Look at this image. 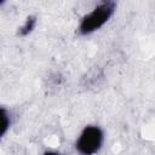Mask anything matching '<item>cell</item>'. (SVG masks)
Wrapping results in <instances>:
<instances>
[{
	"label": "cell",
	"instance_id": "obj_5",
	"mask_svg": "<svg viewBox=\"0 0 155 155\" xmlns=\"http://www.w3.org/2000/svg\"><path fill=\"white\" fill-rule=\"evenodd\" d=\"M44 155H61V154H58V153H56V151H46Z\"/></svg>",
	"mask_w": 155,
	"mask_h": 155
},
{
	"label": "cell",
	"instance_id": "obj_1",
	"mask_svg": "<svg viewBox=\"0 0 155 155\" xmlns=\"http://www.w3.org/2000/svg\"><path fill=\"white\" fill-rule=\"evenodd\" d=\"M115 11V4L113 1H107L99 4L97 7H94L90 13H87L80 25H79V31L82 35L91 34L96 30H98L101 27H103L113 16Z\"/></svg>",
	"mask_w": 155,
	"mask_h": 155
},
{
	"label": "cell",
	"instance_id": "obj_4",
	"mask_svg": "<svg viewBox=\"0 0 155 155\" xmlns=\"http://www.w3.org/2000/svg\"><path fill=\"white\" fill-rule=\"evenodd\" d=\"M8 126H10V116H8L7 111L2 108L1 109V136H4L6 133Z\"/></svg>",
	"mask_w": 155,
	"mask_h": 155
},
{
	"label": "cell",
	"instance_id": "obj_3",
	"mask_svg": "<svg viewBox=\"0 0 155 155\" xmlns=\"http://www.w3.org/2000/svg\"><path fill=\"white\" fill-rule=\"evenodd\" d=\"M35 23H36V19H35V17H29V18H27V21H25V23H24V25L21 28V35H28L33 29H34V27H35Z\"/></svg>",
	"mask_w": 155,
	"mask_h": 155
},
{
	"label": "cell",
	"instance_id": "obj_2",
	"mask_svg": "<svg viewBox=\"0 0 155 155\" xmlns=\"http://www.w3.org/2000/svg\"><path fill=\"white\" fill-rule=\"evenodd\" d=\"M103 140L104 134L98 126H86L76 140V150L81 155H94L102 148Z\"/></svg>",
	"mask_w": 155,
	"mask_h": 155
}]
</instances>
